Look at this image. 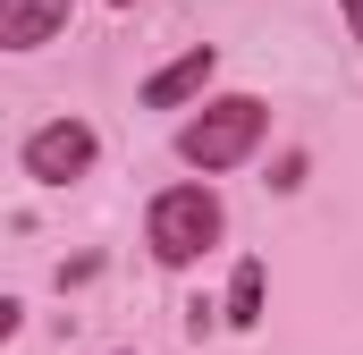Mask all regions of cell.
I'll list each match as a JSON object with an SVG mask.
<instances>
[{
	"instance_id": "3957f363",
	"label": "cell",
	"mask_w": 363,
	"mask_h": 355,
	"mask_svg": "<svg viewBox=\"0 0 363 355\" xmlns=\"http://www.w3.org/2000/svg\"><path fill=\"white\" fill-rule=\"evenodd\" d=\"M93 161H101L93 119H43V127L17 144V170L34 178V186H77V178H93Z\"/></svg>"
},
{
	"instance_id": "7a4b0ae2",
	"label": "cell",
	"mask_w": 363,
	"mask_h": 355,
	"mask_svg": "<svg viewBox=\"0 0 363 355\" xmlns=\"http://www.w3.org/2000/svg\"><path fill=\"white\" fill-rule=\"evenodd\" d=\"M220 237H228V203H220L211 178H178L144 203V254L161 271H194Z\"/></svg>"
},
{
	"instance_id": "6da1fadb",
	"label": "cell",
	"mask_w": 363,
	"mask_h": 355,
	"mask_svg": "<svg viewBox=\"0 0 363 355\" xmlns=\"http://www.w3.org/2000/svg\"><path fill=\"white\" fill-rule=\"evenodd\" d=\"M271 144V102L262 93H203L178 119V161L194 178H228Z\"/></svg>"
},
{
	"instance_id": "52a82bcc",
	"label": "cell",
	"mask_w": 363,
	"mask_h": 355,
	"mask_svg": "<svg viewBox=\"0 0 363 355\" xmlns=\"http://www.w3.org/2000/svg\"><path fill=\"white\" fill-rule=\"evenodd\" d=\"M338 17H347V34L363 43V0H338Z\"/></svg>"
},
{
	"instance_id": "ba28073f",
	"label": "cell",
	"mask_w": 363,
	"mask_h": 355,
	"mask_svg": "<svg viewBox=\"0 0 363 355\" xmlns=\"http://www.w3.org/2000/svg\"><path fill=\"white\" fill-rule=\"evenodd\" d=\"M110 9H135V0H110Z\"/></svg>"
},
{
	"instance_id": "5b68a950",
	"label": "cell",
	"mask_w": 363,
	"mask_h": 355,
	"mask_svg": "<svg viewBox=\"0 0 363 355\" xmlns=\"http://www.w3.org/2000/svg\"><path fill=\"white\" fill-rule=\"evenodd\" d=\"M68 9L77 0H0V51H43L68 34Z\"/></svg>"
},
{
	"instance_id": "8992f818",
	"label": "cell",
	"mask_w": 363,
	"mask_h": 355,
	"mask_svg": "<svg viewBox=\"0 0 363 355\" xmlns=\"http://www.w3.org/2000/svg\"><path fill=\"white\" fill-rule=\"evenodd\" d=\"M262 296H271V271H262L254 254H245V263L228 271V296H220V322H228V330H262Z\"/></svg>"
},
{
	"instance_id": "277c9868",
	"label": "cell",
	"mask_w": 363,
	"mask_h": 355,
	"mask_svg": "<svg viewBox=\"0 0 363 355\" xmlns=\"http://www.w3.org/2000/svg\"><path fill=\"white\" fill-rule=\"evenodd\" d=\"M211 77H220V51H211V43H194V51H178L169 68H152V77H144V110H194V102L211 93Z\"/></svg>"
}]
</instances>
